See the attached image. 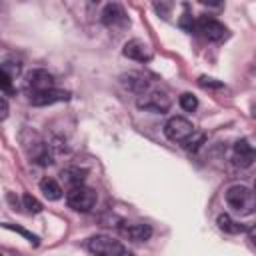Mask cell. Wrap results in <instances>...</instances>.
<instances>
[{
	"mask_svg": "<svg viewBox=\"0 0 256 256\" xmlns=\"http://www.w3.org/2000/svg\"><path fill=\"white\" fill-rule=\"evenodd\" d=\"M226 202L240 216H248L256 210V192L242 184H234L226 190Z\"/></svg>",
	"mask_w": 256,
	"mask_h": 256,
	"instance_id": "cell-1",
	"label": "cell"
},
{
	"mask_svg": "<svg viewBox=\"0 0 256 256\" xmlns=\"http://www.w3.org/2000/svg\"><path fill=\"white\" fill-rule=\"evenodd\" d=\"M66 202L70 208H74L76 212H90L96 206V192L84 184L80 186H72L66 192Z\"/></svg>",
	"mask_w": 256,
	"mask_h": 256,
	"instance_id": "cell-2",
	"label": "cell"
},
{
	"mask_svg": "<svg viewBox=\"0 0 256 256\" xmlns=\"http://www.w3.org/2000/svg\"><path fill=\"white\" fill-rule=\"evenodd\" d=\"M88 250L94 256H124V246L118 240L104 236V234L92 236L88 240Z\"/></svg>",
	"mask_w": 256,
	"mask_h": 256,
	"instance_id": "cell-3",
	"label": "cell"
},
{
	"mask_svg": "<svg viewBox=\"0 0 256 256\" xmlns=\"http://www.w3.org/2000/svg\"><path fill=\"white\" fill-rule=\"evenodd\" d=\"M194 126L190 120L182 118V116H172L166 124H164V134L168 140L172 142H186L192 134H194Z\"/></svg>",
	"mask_w": 256,
	"mask_h": 256,
	"instance_id": "cell-4",
	"label": "cell"
},
{
	"mask_svg": "<svg viewBox=\"0 0 256 256\" xmlns=\"http://www.w3.org/2000/svg\"><path fill=\"white\" fill-rule=\"evenodd\" d=\"M138 108L142 110H152V112H166L172 104L170 96L166 92H160V90H152V92H146L138 98Z\"/></svg>",
	"mask_w": 256,
	"mask_h": 256,
	"instance_id": "cell-5",
	"label": "cell"
},
{
	"mask_svg": "<svg viewBox=\"0 0 256 256\" xmlns=\"http://www.w3.org/2000/svg\"><path fill=\"white\" fill-rule=\"evenodd\" d=\"M196 28H198V32H202L204 38H208V40H212V42H218V40L226 38V34H228V28H226L222 22H218L216 18L206 16V14L198 18Z\"/></svg>",
	"mask_w": 256,
	"mask_h": 256,
	"instance_id": "cell-6",
	"label": "cell"
},
{
	"mask_svg": "<svg viewBox=\"0 0 256 256\" xmlns=\"http://www.w3.org/2000/svg\"><path fill=\"white\" fill-rule=\"evenodd\" d=\"M68 98H70L68 90L52 88V90H44V92H32L30 94V104L32 106H50V104H56V102H66Z\"/></svg>",
	"mask_w": 256,
	"mask_h": 256,
	"instance_id": "cell-7",
	"label": "cell"
},
{
	"mask_svg": "<svg viewBox=\"0 0 256 256\" xmlns=\"http://www.w3.org/2000/svg\"><path fill=\"white\" fill-rule=\"evenodd\" d=\"M102 22L108 26V28H124L128 24V16L124 12V8L116 2L112 4H106L104 10H102Z\"/></svg>",
	"mask_w": 256,
	"mask_h": 256,
	"instance_id": "cell-8",
	"label": "cell"
},
{
	"mask_svg": "<svg viewBox=\"0 0 256 256\" xmlns=\"http://www.w3.org/2000/svg\"><path fill=\"white\" fill-rule=\"evenodd\" d=\"M232 160L240 168H248L256 160V148L248 140H238L232 150Z\"/></svg>",
	"mask_w": 256,
	"mask_h": 256,
	"instance_id": "cell-9",
	"label": "cell"
},
{
	"mask_svg": "<svg viewBox=\"0 0 256 256\" xmlns=\"http://www.w3.org/2000/svg\"><path fill=\"white\" fill-rule=\"evenodd\" d=\"M122 54H124L126 58H130V60H136V62H148V60L152 58L150 46H148L146 42L138 40V38L128 40V42L124 44V48H122Z\"/></svg>",
	"mask_w": 256,
	"mask_h": 256,
	"instance_id": "cell-10",
	"label": "cell"
},
{
	"mask_svg": "<svg viewBox=\"0 0 256 256\" xmlns=\"http://www.w3.org/2000/svg\"><path fill=\"white\" fill-rule=\"evenodd\" d=\"M26 84L32 92H44V90H52L54 88V76L48 72V70H32L28 76H26Z\"/></svg>",
	"mask_w": 256,
	"mask_h": 256,
	"instance_id": "cell-11",
	"label": "cell"
},
{
	"mask_svg": "<svg viewBox=\"0 0 256 256\" xmlns=\"http://www.w3.org/2000/svg\"><path fill=\"white\" fill-rule=\"evenodd\" d=\"M120 82L126 90H130L134 94H140V96L150 90V80L140 72H126V74L120 76Z\"/></svg>",
	"mask_w": 256,
	"mask_h": 256,
	"instance_id": "cell-12",
	"label": "cell"
},
{
	"mask_svg": "<svg viewBox=\"0 0 256 256\" xmlns=\"http://www.w3.org/2000/svg\"><path fill=\"white\" fill-rule=\"evenodd\" d=\"M122 234L134 242H144L152 236V228L148 224H130V226L122 228Z\"/></svg>",
	"mask_w": 256,
	"mask_h": 256,
	"instance_id": "cell-13",
	"label": "cell"
},
{
	"mask_svg": "<svg viewBox=\"0 0 256 256\" xmlns=\"http://www.w3.org/2000/svg\"><path fill=\"white\" fill-rule=\"evenodd\" d=\"M40 190L48 200H60L62 198V188L54 178H44L40 182Z\"/></svg>",
	"mask_w": 256,
	"mask_h": 256,
	"instance_id": "cell-14",
	"label": "cell"
},
{
	"mask_svg": "<svg viewBox=\"0 0 256 256\" xmlns=\"http://www.w3.org/2000/svg\"><path fill=\"white\" fill-rule=\"evenodd\" d=\"M216 224H218L220 230H224V232H228V234H240V232L244 230V226L238 224V222H234L228 214H220V216L216 218Z\"/></svg>",
	"mask_w": 256,
	"mask_h": 256,
	"instance_id": "cell-15",
	"label": "cell"
},
{
	"mask_svg": "<svg viewBox=\"0 0 256 256\" xmlns=\"http://www.w3.org/2000/svg\"><path fill=\"white\" fill-rule=\"evenodd\" d=\"M180 106L186 110V112H194L196 108H198V98L194 96V94H190V92H184V94H180Z\"/></svg>",
	"mask_w": 256,
	"mask_h": 256,
	"instance_id": "cell-16",
	"label": "cell"
},
{
	"mask_svg": "<svg viewBox=\"0 0 256 256\" xmlns=\"http://www.w3.org/2000/svg\"><path fill=\"white\" fill-rule=\"evenodd\" d=\"M22 204H24V208H26L30 214H38V212H42V204H40L32 194H24V196H22Z\"/></svg>",
	"mask_w": 256,
	"mask_h": 256,
	"instance_id": "cell-17",
	"label": "cell"
},
{
	"mask_svg": "<svg viewBox=\"0 0 256 256\" xmlns=\"http://www.w3.org/2000/svg\"><path fill=\"white\" fill-rule=\"evenodd\" d=\"M62 176H66V182L70 184V188H72V186H80L82 180H84V172H80V170H76V168L66 170Z\"/></svg>",
	"mask_w": 256,
	"mask_h": 256,
	"instance_id": "cell-18",
	"label": "cell"
},
{
	"mask_svg": "<svg viewBox=\"0 0 256 256\" xmlns=\"http://www.w3.org/2000/svg\"><path fill=\"white\" fill-rule=\"evenodd\" d=\"M4 228H8V230H14V232L22 234L24 238H28V242H32L34 246H38V236H34L32 232H28V230H24V228H20V226H14V224H10V222H6V224H4Z\"/></svg>",
	"mask_w": 256,
	"mask_h": 256,
	"instance_id": "cell-19",
	"label": "cell"
},
{
	"mask_svg": "<svg viewBox=\"0 0 256 256\" xmlns=\"http://www.w3.org/2000/svg\"><path fill=\"white\" fill-rule=\"evenodd\" d=\"M202 142H204V134H202V132H194V134L184 142V146H186V150H192V152H194V150H198V146H200Z\"/></svg>",
	"mask_w": 256,
	"mask_h": 256,
	"instance_id": "cell-20",
	"label": "cell"
},
{
	"mask_svg": "<svg viewBox=\"0 0 256 256\" xmlns=\"http://www.w3.org/2000/svg\"><path fill=\"white\" fill-rule=\"evenodd\" d=\"M2 72L8 74L10 78H16L20 74V64L18 62H10V60H4L2 62Z\"/></svg>",
	"mask_w": 256,
	"mask_h": 256,
	"instance_id": "cell-21",
	"label": "cell"
},
{
	"mask_svg": "<svg viewBox=\"0 0 256 256\" xmlns=\"http://www.w3.org/2000/svg\"><path fill=\"white\" fill-rule=\"evenodd\" d=\"M178 24H180V28H182V30H186V32H192V30H194V26H196L190 14H182V18H180V22H178Z\"/></svg>",
	"mask_w": 256,
	"mask_h": 256,
	"instance_id": "cell-22",
	"label": "cell"
},
{
	"mask_svg": "<svg viewBox=\"0 0 256 256\" xmlns=\"http://www.w3.org/2000/svg\"><path fill=\"white\" fill-rule=\"evenodd\" d=\"M200 86H202V88H222V82H216L214 78L202 76V78H200Z\"/></svg>",
	"mask_w": 256,
	"mask_h": 256,
	"instance_id": "cell-23",
	"label": "cell"
},
{
	"mask_svg": "<svg viewBox=\"0 0 256 256\" xmlns=\"http://www.w3.org/2000/svg\"><path fill=\"white\" fill-rule=\"evenodd\" d=\"M154 8H156L158 12H162V14L166 16V14H168V10L172 8V4H154Z\"/></svg>",
	"mask_w": 256,
	"mask_h": 256,
	"instance_id": "cell-24",
	"label": "cell"
},
{
	"mask_svg": "<svg viewBox=\"0 0 256 256\" xmlns=\"http://www.w3.org/2000/svg\"><path fill=\"white\" fill-rule=\"evenodd\" d=\"M0 106H2V114H0V118L6 120V116H8V102H6V98L0 100Z\"/></svg>",
	"mask_w": 256,
	"mask_h": 256,
	"instance_id": "cell-25",
	"label": "cell"
},
{
	"mask_svg": "<svg viewBox=\"0 0 256 256\" xmlns=\"http://www.w3.org/2000/svg\"><path fill=\"white\" fill-rule=\"evenodd\" d=\"M248 236H250V240H252V244L256 246V224H254V226H252V228L248 230Z\"/></svg>",
	"mask_w": 256,
	"mask_h": 256,
	"instance_id": "cell-26",
	"label": "cell"
},
{
	"mask_svg": "<svg viewBox=\"0 0 256 256\" xmlns=\"http://www.w3.org/2000/svg\"><path fill=\"white\" fill-rule=\"evenodd\" d=\"M254 192H256V184H254Z\"/></svg>",
	"mask_w": 256,
	"mask_h": 256,
	"instance_id": "cell-27",
	"label": "cell"
}]
</instances>
